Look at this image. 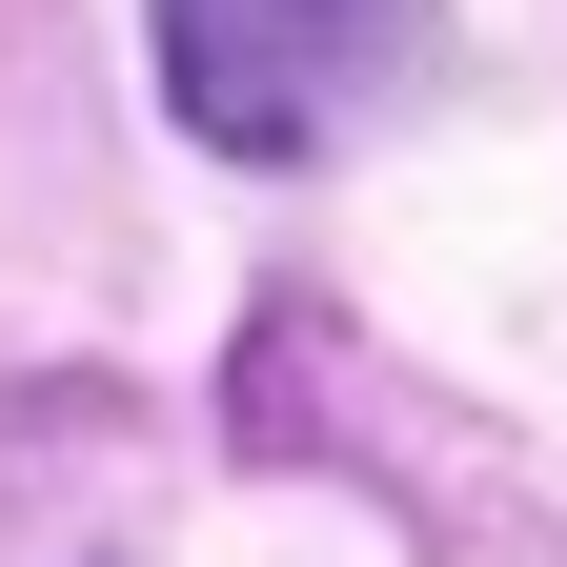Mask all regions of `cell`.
Returning <instances> with one entry per match:
<instances>
[{
    "label": "cell",
    "instance_id": "cell-1",
    "mask_svg": "<svg viewBox=\"0 0 567 567\" xmlns=\"http://www.w3.org/2000/svg\"><path fill=\"white\" fill-rule=\"evenodd\" d=\"M446 0H163V102L224 163H305L324 122H365Z\"/></svg>",
    "mask_w": 567,
    "mask_h": 567
}]
</instances>
